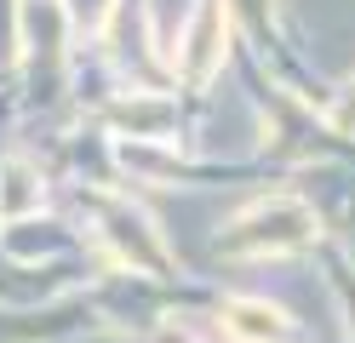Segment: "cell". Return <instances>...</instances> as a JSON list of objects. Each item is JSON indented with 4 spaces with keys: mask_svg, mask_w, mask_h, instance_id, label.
Wrapping results in <instances>:
<instances>
[{
    "mask_svg": "<svg viewBox=\"0 0 355 343\" xmlns=\"http://www.w3.org/2000/svg\"><path fill=\"white\" fill-rule=\"evenodd\" d=\"M218 6H207L201 12V23H195V35H189V80H207L212 69H218V58H224V46H218Z\"/></svg>",
    "mask_w": 355,
    "mask_h": 343,
    "instance_id": "obj_3",
    "label": "cell"
},
{
    "mask_svg": "<svg viewBox=\"0 0 355 343\" xmlns=\"http://www.w3.org/2000/svg\"><path fill=\"white\" fill-rule=\"evenodd\" d=\"M309 240H315V212L304 200H293V195H270L252 212H241L218 246L230 258H263V252L275 258V252H304Z\"/></svg>",
    "mask_w": 355,
    "mask_h": 343,
    "instance_id": "obj_1",
    "label": "cell"
},
{
    "mask_svg": "<svg viewBox=\"0 0 355 343\" xmlns=\"http://www.w3.org/2000/svg\"><path fill=\"white\" fill-rule=\"evenodd\" d=\"M332 121H338V126H344V132H349V126H355V80H349V86H344V103H338V114H332Z\"/></svg>",
    "mask_w": 355,
    "mask_h": 343,
    "instance_id": "obj_4",
    "label": "cell"
},
{
    "mask_svg": "<svg viewBox=\"0 0 355 343\" xmlns=\"http://www.w3.org/2000/svg\"><path fill=\"white\" fill-rule=\"evenodd\" d=\"M224 326L241 337V343H286L293 326H286V315L275 304H263V297H235L224 309Z\"/></svg>",
    "mask_w": 355,
    "mask_h": 343,
    "instance_id": "obj_2",
    "label": "cell"
}]
</instances>
